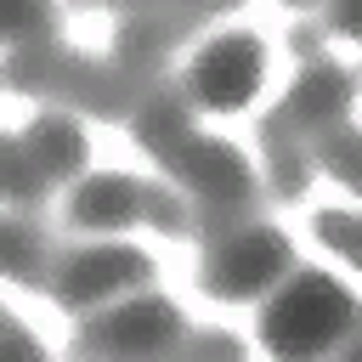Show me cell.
Listing matches in <instances>:
<instances>
[{
	"mask_svg": "<svg viewBox=\"0 0 362 362\" xmlns=\"http://www.w3.org/2000/svg\"><path fill=\"white\" fill-rule=\"evenodd\" d=\"M317 226H322V238H328V243H339V249L351 255V215H322Z\"/></svg>",
	"mask_w": 362,
	"mask_h": 362,
	"instance_id": "30bf717a",
	"label": "cell"
},
{
	"mask_svg": "<svg viewBox=\"0 0 362 362\" xmlns=\"http://www.w3.org/2000/svg\"><path fill=\"white\" fill-rule=\"evenodd\" d=\"M339 102H345V74H339V68H328V62H322L317 74H305V79H300V96H294V107H300V113H334Z\"/></svg>",
	"mask_w": 362,
	"mask_h": 362,
	"instance_id": "9c48e42d",
	"label": "cell"
},
{
	"mask_svg": "<svg viewBox=\"0 0 362 362\" xmlns=\"http://www.w3.org/2000/svg\"><path fill=\"white\" fill-rule=\"evenodd\" d=\"M255 79H260V45L249 34L209 40V51L192 62V90L209 107H243L249 90H255Z\"/></svg>",
	"mask_w": 362,
	"mask_h": 362,
	"instance_id": "7a4b0ae2",
	"label": "cell"
},
{
	"mask_svg": "<svg viewBox=\"0 0 362 362\" xmlns=\"http://www.w3.org/2000/svg\"><path fill=\"white\" fill-rule=\"evenodd\" d=\"M283 260H288V238H283V232H272V226L243 232V238H232V243L221 249L209 288H215V294H255V288H266V283L283 272Z\"/></svg>",
	"mask_w": 362,
	"mask_h": 362,
	"instance_id": "3957f363",
	"label": "cell"
},
{
	"mask_svg": "<svg viewBox=\"0 0 362 362\" xmlns=\"http://www.w3.org/2000/svg\"><path fill=\"white\" fill-rule=\"evenodd\" d=\"M170 328H175V317H170V305H164V300L119 305V311L107 317V339H113V345H124V351H147V345H158Z\"/></svg>",
	"mask_w": 362,
	"mask_h": 362,
	"instance_id": "52a82bcc",
	"label": "cell"
},
{
	"mask_svg": "<svg viewBox=\"0 0 362 362\" xmlns=\"http://www.w3.org/2000/svg\"><path fill=\"white\" fill-rule=\"evenodd\" d=\"M175 164H181V175L198 181L209 198H243V192H249L243 158H238L232 147H221V141H181Z\"/></svg>",
	"mask_w": 362,
	"mask_h": 362,
	"instance_id": "5b68a950",
	"label": "cell"
},
{
	"mask_svg": "<svg viewBox=\"0 0 362 362\" xmlns=\"http://www.w3.org/2000/svg\"><path fill=\"white\" fill-rule=\"evenodd\" d=\"M28 147H34V158H40L45 175L79 164V130H74L68 119H40V124L28 130Z\"/></svg>",
	"mask_w": 362,
	"mask_h": 362,
	"instance_id": "ba28073f",
	"label": "cell"
},
{
	"mask_svg": "<svg viewBox=\"0 0 362 362\" xmlns=\"http://www.w3.org/2000/svg\"><path fill=\"white\" fill-rule=\"evenodd\" d=\"M345 322H351V294L334 277L305 272L272 300V311L260 317V339L283 356H305V351H322Z\"/></svg>",
	"mask_w": 362,
	"mask_h": 362,
	"instance_id": "6da1fadb",
	"label": "cell"
},
{
	"mask_svg": "<svg viewBox=\"0 0 362 362\" xmlns=\"http://www.w3.org/2000/svg\"><path fill=\"white\" fill-rule=\"evenodd\" d=\"M141 272H147V255H136V249H90V255H79V260L68 266L62 300L85 305V300H96V294H107L113 283H130V277H141Z\"/></svg>",
	"mask_w": 362,
	"mask_h": 362,
	"instance_id": "277c9868",
	"label": "cell"
},
{
	"mask_svg": "<svg viewBox=\"0 0 362 362\" xmlns=\"http://www.w3.org/2000/svg\"><path fill=\"white\" fill-rule=\"evenodd\" d=\"M74 215L90 221V226H119V221L136 215V187L124 175H90L74 198Z\"/></svg>",
	"mask_w": 362,
	"mask_h": 362,
	"instance_id": "8992f818",
	"label": "cell"
}]
</instances>
